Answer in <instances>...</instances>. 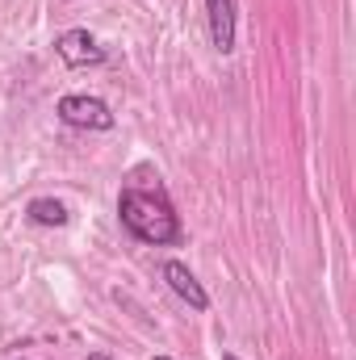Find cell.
Returning a JSON list of instances; mask_svg holds the SVG:
<instances>
[{"mask_svg": "<svg viewBox=\"0 0 356 360\" xmlns=\"http://www.w3.org/2000/svg\"><path fill=\"white\" fill-rule=\"evenodd\" d=\"M117 214H122V226L143 239V243H155V248H168L180 239V222L168 205L164 193H147V188H126L122 201H117Z\"/></svg>", "mask_w": 356, "mask_h": 360, "instance_id": "1", "label": "cell"}, {"mask_svg": "<svg viewBox=\"0 0 356 360\" xmlns=\"http://www.w3.org/2000/svg\"><path fill=\"white\" fill-rule=\"evenodd\" d=\"M59 117L68 126H76V130H109L113 126L109 105L96 101V96H63L59 101Z\"/></svg>", "mask_w": 356, "mask_h": 360, "instance_id": "2", "label": "cell"}, {"mask_svg": "<svg viewBox=\"0 0 356 360\" xmlns=\"http://www.w3.org/2000/svg\"><path fill=\"white\" fill-rule=\"evenodd\" d=\"M55 55H59L68 68H92V63H101V59H105V46L92 38L89 30H68V34H59Z\"/></svg>", "mask_w": 356, "mask_h": 360, "instance_id": "3", "label": "cell"}, {"mask_svg": "<svg viewBox=\"0 0 356 360\" xmlns=\"http://www.w3.org/2000/svg\"><path fill=\"white\" fill-rule=\"evenodd\" d=\"M205 17H210V38L222 55L235 51V0H205Z\"/></svg>", "mask_w": 356, "mask_h": 360, "instance_id": "4", "label": "cell"}, {"mask_svg": "<svg viewBox=\"0 0 356 360\" xmlns=\"http://www.w3.org/2000/svg\"><path fill=\"white\" fill-rule=\"evenodd\" d=\"M164 281L172 285V293H177V297H184V302H189L193 310H205V306H210V297H205L201 281H197L193 272L184 269L180 260H168V264H164Z\"/></svg>", "mask_w": 356, "mask_h": 360, "instance_id": "5", "label": "cell"}, {"mask_svg": "<svg viewBox=\"0 0 356 360\" xmlns=\"http://www.w3.org/2000/svg\"><path fill=\"white\" fill-rule=\"evenodd\" d=\"M30 222H38V226H68V210H63V201L38 197V201H30Z\"/></svg>", "mask_w": 356, "mask_h": 360, "instance_id": "6", "label": "cell"}, {"mask_svg": "<svg viewBox=\"0 0 356 360\" xmlns=\"http://www.w3.org/2000/svg\"><path fill=\"white\" fill-rule=\"evenodd\" d=\"M89 360H113V356H101V352H92V356Z\"/></svg>", "mask_w": 356, "mask_h": 360, "instance_id": "7", "label": "cell"}, {"mask_svg": "<svg viewBox=\"0 0 356 360\" xmlns=\"http://www.w3.org/2000/svg\"><path fill=\"white\" fill-rule=\"evenodd\" d=\"M222 360H239V356H231V352H227V356H222Z\"/></svg>", "mask_w": 356, "mask_h": 360, "instance_id": "8", "label": "cell"}, {"mask_svg": "<svg viewBox=\"0 0 356 360\" xmlns=\"http://www.w3.org/2000/svg\"><path fill=\"white\" fill-rule=\"evenodd\" d=\"M155 360H172V356H155Z\"/></svg>", "mask_w": 356, "mask_h": 360, "instance_id": "9", "label": "cell"}]
</instances>
